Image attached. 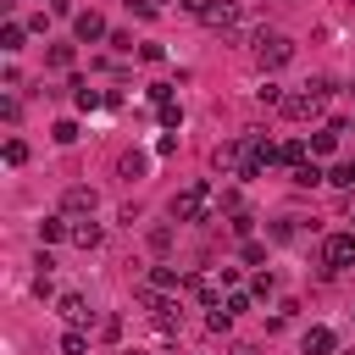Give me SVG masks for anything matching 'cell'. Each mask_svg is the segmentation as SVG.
Listing matches in <instances>:
<instances>
[{
  "label": "cell",
  "mask_w": 355,
  "mask_h": 355,
  "mask_svg": "<svg viewBox=\"0 0 355 355\" xmlns=\"http://www.w3.org/2000/svg\"><path fill=\"white\" fill-rule=\"evenodd\" d=\"M216 194H222V189H211V183H189V189L172 194L166 211H172V222H205V216L216 211Z\"/></svg>",
  "instance_id": "obj_1"
},
{
  "label": "cell",
  "mask_w": 355,
  "mask_h": 355,
  "mask_svg": "<svg viewBox=\"0 0 355 355\" xmlns=\"http://www.w3.org/2000/svg\"><path fill=\"white\" fill-rule=\"evenodd\" d=\"M211 166H216V172H239V178H255V172H261L255 155H250V139H227V144H216V150H211Z\"/></svg>",
  "instance_id": "obj_2"
},
{
  "label": "cell",
  "mask_w": 355,
  "mask_h": 355,
  "mask_svg": "<svg viewBox=\"0 0 355 355\" xmlns=\"http://www.w3.org/2000/svg\"><path fill=\"white\" fill-rule=\"evenodd\" d=\"M294 61V39L288 33H255V67L261 72H277Z\"/></svg>",
  "instance_id": "obj_3"
},
{
  "label": "cell",
  "mask_w": 355,
  "mask_h": 355,
  "mask_svg": "<svg viewBox=\"0 0 355 355\" xmlns=\"http://www.w3.org/2000/svg\"><path fill=\"white\" fill-rule=\"evenodd\" d=\"M139 305L150 311V322H155L161 333H178V322H183V316H178V300H166L161 288H139Z\"/></svg>",
  "instance_id": "obj_4"
},
{
  "label": "cell",
  "mask_w": 355,
  "mask_h": 355,
  "mask_svg": "<svg viewBox=\"0 0 355 355\" xmlns=\"http://www.w3.org/2000/svg\"><path fill=\"white\" fill-rule=\"evenodd\" d=\"M322 266H327V272L355 266V233H327V239H322Z\"/></svg>",
  "instance_id": "obj_5"
},
{
  "label": "cell",
  "mask_w": 355,
  "mask_h": 355,
  "mask_svg": "<svg viewBox=\"0 0 355 355\" xmlns=\"http://www.w3.org/2000/svg\"><path fill=\"white\" fill-rule=\"evenodd\" d=\"M72 33H78V44H105V39H111V28H105L100 11H78V17H72Z\"/></svg>",
  "instance_id": "obj_6"
},
{
  "label": "cell",
  "mask_w": 355,
  "mask_h": 355,
  "mask_svg": "<svg viewBox=\"0 0 355 355\" xmlns=\"http://www.w3.org/2000/svg\"><path fill=\"white\" fill-rule=\"evenodd\" d=\"M94 205H100V194H94L89 183H72V189L61 194V216H94Z\"/></svg>",
  "instance_id": "obj_7"
},
{
  "label": "cell",
  "mask_w": 355,
  "mask_h": 355,
  "mask_svg": "<svg viewBox=\"0 0 355 355\" xmlns=\"http://www.w3.org/2000/svg\"><path fill=\"white\" fill-rule=\"evenodd\" d=\"M283 116H288V122H316V116H322V94H311V89H305V94H288V100H283Z\"/></svg>",
  "instance_id": "obj_8"
},
{
  "label": "cell",
  "mask_w": 355,
  "mask_h": 355,
  "mask_svg": "<svg viewBox=\"0 0 355 355\" xmlns=\"http://www.w3.org/2000/svg\"><path fill=\"white\" fill-rule=\"evenodd\" d=\"M55 311H61V322H67V327H89V322H94V311H89V300H83V294H61V300H55Z\"/></svg>",
  "instance_id": "obj_9"
},
{
  "label": "cell",
  "mask_w": 355,
  "mask_h": 355,
  "mask_svg": "<svg viewBox=\"0 0 355 355\" xmlns=\"http://www.w3.org/2000/svg\"><path fill=\"white\" fill-rule=\"evenodd\" d=\"M300 355H338V338H333V327H311V333L300 338Z\"/></svg>",
  "instance_id": "obj_10"
},
{
  "label": "cell",
  "mask_w": 355,
  "mask_h": 355,
  "mask_svg": "<svg viewBox=\"0 0 355 355\" xmlns=\"http://www.w3.org/2000/svg\"><path fill=\"white\" fill-rule=\"evenodd\" d=\"M305 161H311V139H283V144H277V166L294 172V166H305Z\"/></svg>",
  "instance_id": "obj_11"
},
{
  "label": "cell",
  "mask_w": 355,
  "mask_h": 355,
  "mask_svg": "<svg viewBox=\"0 0 355 355\" xmlns=\"http://www.w3.org/2000/svg\"><path fill=\"white\" fill-rule=\"evenodd\" d=\"M144 172H150V155H144V150H128V155H116V178H122V183H139Z\"/></svg>",
  "instance_id": "obj_12"
},
{
  "label": "cell",
  "mask_w": 355,
  "mask_h": 355,
  "mask_svg": "<svg viewBox=\"0 0 355 355\" xmlns=\"http://www.w3.org/2000/svg\"><path fill=\"white\" fill-rule=\"evenodd\" d=\"M189 277L178 272V266H150V277H144V288H161V294H178Z\"/></svg>",
  "instance_id": "obj_13"
},
{
  "label": "cell",
  "mask_w": 355,
  "mask_h": 355,
  "mask_svg": "<svg viewBox=\"0 0 355 355\" xmlns=\"http://www.w3.org/2000/svg\"><path fill=\"white\" fill-rule=\"evenodd\" d=\"M338 133H344V122L316 128V133H311V155H333V150H338Z\"/></svg>",
  "instance_id": "obj_14"
},
{
  "label": "cell",
  "mask_w": 355,
  "mask_h": 355,
  "mask_svg": "<svg viewBox=\"0 0 355 355\" xmlns=\"http://www.w3.org/2000/svg\"><path fill=\"white\" fill-rule=\"evenodd\" d=\"M67 239H72V244H78V250H94V244H100V239H105V233H100V222H89V216H78V222H72V233H67Z\"/></svg>",
  "instance_id": "obj_15"
},
{
  "label": "cell",
  "mask_w": 355,
  "mask_h": 355,
  "mask_svg": "<svg viewBox=\"0 0 355 355\" xmlns=\"http://www.w3.org/2000/svg\"><path fill=\"white\" fill-rule=\"evenodd\" d=\"M67 233H72L67 216H44V222H39V244H55V239H67Z\"/></svg>",
  "instance_id": "obj_16"
},
{
  "label": "cell",
  "mask_w": 355,
  "mask_h": 355,
  "mask_svg": "<svg viewBox=\"0 0 355 355\" xmlns=\"http://www.w3.org/2000/svg\"><path fill=\"white\" fill-rule=\"evenodd\" d=\"M189 288H194L205 305H216V288H222V283H216V272H194V277H189Z\"/></svg>",
  "instance_id": "obj_17"
},
{
  "label": "cell",
  "mask_w": 355,
  "mask_h": 355,
  "mask_svg": "<svg viewBox=\"0 0 355 355\" xmlns=\"http://www.w3.org/2000/svg\"><path fill=\"white\" fill-rule=\"evenodd\" d=\"M22 39H28V28H22V22H6V28H0V50H6V55H17V50H22Z\"/></svg>",
  "instance_id": "obj_18"
},
{
  "label": "cell",
  "mask_w": 355,
  "mask_h": 355,
  "mask_svg": "<svg viewBox=\"0 0 355 355\" xmlns=\"http://www.w3.org/2000/svg\"><path fill=\"white\" fill-rule=\"evenodd\" d=\"M61 355H89V333L83 327H67L61 333Z\"/></svg>",
  "instance_id": "obj_19"
},
{
  "label": "cell",
  "mask_w": 355,
  "mask_h": 355,
  "mask_svg": "<svg viewBox=\"0 0 355 355\" xmlns=\"http://www.w3.org/2000/svg\"><path fill=\"white\" fill-rule=\"evenodd\" d=\"M44 61H50L55 72H72V61H78V50H72V44H50V55H44Z\"/></svg>",
  "instance_id": "obj_20"
},
{
  "label": "cell",
  "mask_w": 355,
  "mask_h": 355,
  "mask_svg": "<svg viewBox=\"0 0 355 355\" xmlns=\"http://www.w3.org/2000/svg\"><path fill=\"white\" fill-rule=\"evenodd\" d=\"M316 183H327L316 161H305V166H294V189H316Z\"/></svg>",
  "instance_id": "obj_21"
},
{
  "label": "cell",
  "mask_w": 355,
  "mask_h": 355,
  "mask_svg": "<svg viewBox=\"0 0 355 355\" xmlns=\"http://www.w3.org/2000/svg\"><path fill=\"white\" fill-rule=\"evenodd\" d=\"M272 294H277V277L272 272H255L250 277V300H272Z\"/></svg>",
  "instance_id": "obj_22"
},
{
  "label": "cell",
  "mask_w": 355,
  "mask_h": 355,
  "mask_svg": "<svg viewBox=\"0 0 355 355\" xmlns=\"http://www.w3.org/2000/svg\"><path fill=\"white\" fill-rule=\"evenodd\" d=\"M327 183H333V189H355V161H338V166L327 172Z\"/></svg>",
  "instance_id": "obj_23"
},
{
  "label": "cell",
  "mask_w": 355,
  "mask_h": 355,
  "mask_svg": "<svg viewBox=\"0 0 355 355\" xmlns=\"http://www.w3.org/2000/svg\"><path fill=\"white\" fill-rule=\"evenodd\" d=\"M205 327H211V333H227V327H233V311H227V305H211Z\"/></svg>",
  "instance_id": "obj_24"
},
{
  "label": "cell",
  "mask_w": 355,
  "mask_h": 355,
  "mask_svg": "<svg viewBox=\"0 0 355 355\" xmlns=\"http://www.w3.org/2000/svg\"><path fill=\"white\" fill-rule=\"evenodd\" d=\"M178 6H183L189 17H200V22H211V11H216L222 0H178Z\"/></svg>",
  "instance_id": "obj_25"
},
{
  "label": "cell",
  "mask_w": 355,
  "mask_h": 355,
  "mask_svg": "<svg viewBox=\"0 0 355 355\" xmlns=\"http://www.w3.org/2000/svg\"><path fill=\"white\" fill-rule=\"evenodd\" d=\"M255 100H261V105H277V111H283V100H288V94H283L277 83H261V89H255Z\"/></svg>",
  "instance_id": "obj_26"
},
{
  "label": "cell",
  "mask_w": 355,
  "mask_h": 355,
  "mask_svg": "<svg viewBox=\"0 0 355 355\" xmlns=\"http://www.w3.org/2000/svg\"><path fill=\"white\" fill-rule=\"evenodd\" d=\"M155 116H161V128H178V122H183V105L166 100V105H155Z\"/></svg>",
  "instance_id": "obj_27"
},
{
  "label": "cell",
  "mask_w": 355,
  "mask_h": 355,
  "mask_svg": "<svg viewBox=\"0 0 355 355\" xmlns=\"http://www.w3.org/2000/svg\"><path fill=\"white\" fill-rule=\"evenodd\" d=\"M50 139H55V144H78V122H72V116H67V122H55V128H50Z\"/></svg>",
  "instance_id": "obj_28"
},
{
  "label": "cell",
  "mask_w": 355,
  "mask_h": 355,
  "mask_svg": "<svg viewBox=\"0 0 355 355\" xmlns=\"http://www.w3.org/2000/svg\"><path fill=\"white\" fill-rule=\"evenodd\" d=\"M28 161V144L22 139H6V166H22Z\"/></svg>",
  "instance_id": "obj_29"
},
{
  "label": "cell",
  "mask_w": 355,
  "mask_h": 355,
  "mask_svg": "<svg viewBox=\"0 0 355 355\" xmlns=\"http://www.w3.org/2000/svg\"><path fill=\"white\" fill-rule=\"evenodd\" d=\"M272 239H277V244H288V239H300V227H294V216H283V222H272Z\"/></svg>",
  "instance_id": "obj_30"
},
{
  "label": "cell",
  "mask_w": 355,
  "mask_h": 355,
  "mask_svg": "<svg viewBox=\"0 0 355 355\" xmlns=\"http://www.w3.org/2000/svg\"><path fill=\"white\" fill-rule=\"evenodd\" d=\"M250 227H255V216H250V211H233V233H239V239H250Z\"/></svg>",
  "instance_id": "obj_31"
},
{
  "label": "cell",
  "mask_w": 355,
  "mask_h": 355,
  "mask_svg": "<svg viewBox=\"0 0 355 355\" xmlns=\"http://www.w3.org/2000/svg\"><path fill=\"white\" fill-rule=\"evenodd\" d=\"M122 6H128L139 22H150V17H155V6H150V0H122Z\"/></svg>",
  "instance_id": "obj_32"
},
{
  "label": "cell",
  "mask_w": 355,
  "mask_h": 355,
  "mask_svg": "<svg viewBox=\"0 0 355 355\" xmlns=\"http://www.w3.org/2000/svg\"><path fill=\"white\" fill-rule=\"evenodd\" d=\"M105 44H111V50H116V55H128V50H133V33H111V39H105Z\"/></svg>",
  "instance_id": "obj_33"
},
{
  "label": "cell",
  "mask_w": 355,
  "mask_h": 355,
  "mask_svg": "<svg viewBox=\"0 0 355 355\" xmlns=\"http://www.w3.org/2000/svg\"><path fill=\"white\" fill-rule=\"evenodd\" d=\"M222 305H227V311H233V316H239V311H250V294H239V288H233V294H227V300H222Z\"/></svg>",
  "instance_id": "obj_34"
},
{
  "label": "cell",
  "mask_w": 355,
  "mask_h": 355,
  "mask_svg": "<svg viewBox=\"0 0 355 355\" xmlns=\"http://www.w3.org/2000/svg\"><path fill=\"white\" fill-rule=\"evenodd\" d=\"M150 6H155V11H166V6H172V0H150Z\"/></svg>",
  "instance_id": "obj_35"
},
{
  "label": "cell",
  "mask_w": 355,
  "mask_h": 355,
  "mask_svg": "<svg viewBox=\"0 0 355 355\" xmlns=\"http://www.w3.org/2000/svg\"><path fill=\"white\" fill-rule=\"evenodd\" d=\"M122 355H150V349H122Z\"/></svg>",
  "instance_id": "obj_36"
},
{
  "label": "cell",
  "mask_w": 355,
  "mask_h": 355,
  "mask_svg": "<svg viewBox=\"0 0 355 355\" xmlns=\"http://www.w3.org/2000/svg\"><path fill=\"white\" fill-rule=\"evenodd\" d=\"M338 355H355V344H349V349H338Z\"/></svg>",
  "instance_id": "obj_37"
},
{
  "label": "cell",
  "mask_w": 355,
  "mask_h": 355,
  "mask_svg": "<svg viewBox=\"0 0 355 355\" xmlns=\"http://www.w3.org/2000/svg\"><path fill=\"white\" fill-rule=\"evenodd\" d=\"M349 222H355V216H349Z\"/></svg>",
  "instance_id": "obj_38"
},
{
  "label": "cell",
  "mask_w": 355,
  "mask_h": 355,
  "mask_svg": "<svg viewBox=\"0 0 355 355\" xmlns=\"http://www.w3.org/2000/svg\"><path fill=\"white\" fill-rule=\"evenodd\" d=\"M349 94H355V89H349Z\"/></svg>",
  "instance_id": "obj_39"
}]
</instances>
